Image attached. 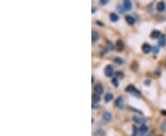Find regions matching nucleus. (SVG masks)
Returning <instances> with one entry per match:
<instances>
[{
	"label": "nucleus",
	"mask_w": 166,
	"mask_h": 136,
	"mask_svg": "<svg viewBox=\"0 0 166 136\" xmlns=\"http://www.w3.org/2000/svg\"><path fill=\"white\" fill-rule=\"evenodd\" d=\"M144 84H145L146 86H149V85L151 84V81H150V80H149V79H147V80H145Z\"/></svg>",
	"instance_id": "nucleus-25"
},
{
	"label": "nucleus",
	"mask_w": 166,
	"mask_h": 136,
	"mask_svg": "<svg viewBox=\"0 0 166 136\" xmlns=\"http://www.w3.org/2000/svg\"><path fill=\"white\" fill-rule=\"evenodd\" d=\"M115 77L116 78H119V77H124V74L122 73V72H116V74H115Z\"/></svg>",
	"instance_id": "nucleus-22"
},
{
	"label": "nucleus",
	"mask_w": 166,
	"mask_h": 136,
	"mask_svg": "<svg viewBox=\"0 0 166 136\" xmlns=\"http://www.w3.org/2000/svg\"><path fill=\"white\" fill-rule=\"evenodd\" d=\"M117 10L120 13H124L125 11V9H123V7L122 6H117Z\"/></svg>",
	"instance_id": "nucleus-24"
},
{
	"label": "nucleus",
	"mask_w": 166,
	"mask_h": 136,
	"mask_svg": "<svg viewBox=\"0 0 166 136\" xmlns=\"http://www.w3.org/2000/svg\"><path fill=\"white\" fill-rule=\"evenodd\" d=\"M94 92H95V94L97 96L101 95V94L104 92V87H103V86H102L101 84L95 85V87H94Z\"/></svg>",
	"instance_id": "nucleus-4"
},
{
	"label": "nucleus",
	"mask_w": 166,
	"mask_h": 136,
	"mask_svg": "<svg viewBox=\"0 0 166 136\" xmlns=\"http://www.w3.org/2000/svg\"><path fill=\"white\" fill-rule=\"evenodd\" d=\"M114 63H117V64H122V63H124V61H123L121 58L115 57V58H114Z\"/></svg>",
	"instance_id": "nucleus-18"
},
{
	"label": "nucleus",
	"mask_w": 166,
	"mask_h": 136,
	"mask_svg": "<svg viewBox=\"0 0 166 136\" xmlns=\"http://www.w3.org/2000/svg\"><path fill=\"white\" fill-rule=\"evenodd\" d=\"M115 106L119 109H122L124 107V103H123V98L122 97H119L117 98V99L115 100Z\"/></svg>",
	"instance_id": "nucleus-10"
},
{
	"label": "nucleus",
	"mask_w": 166,
	"mask_h": 136,
	"mask_svg": "<svg viewBox=\"0 0 166 136\" xmlns=\"http://www.w3.org/2000/svg\"><path fill=\"white\" fill-rule=\"evenodd\" d=\"M103 119L104 120H106V121H110V120H112V114L108 110H104L103 112Z\"/></svg>",
	"instance_id": "nucleus-6"
},
{
	"label": "nucleus",
	"mask_w": 166,
	"mask_h": 136,
	"mask_svg": "<svg viewBox=\"0 0 166 136\" xmlns=\"http://www.w3.org/2000/svg\"><path fill=\"white\" fill-rule=\"evenodd\" d=\"M161 136H162V135H161Z\"/></svg>",
	"instance_id": "nucleus-30"
},
{
	"label": "nucleus",
	"mask_w": 166,
	"mask_h": 136,
	"mask_svg": "<svg viewBox=\"0 0 166 136\" xmlns=\"http://www.w3.org/2000/svg\"><path fill=\"white\" fill-rule=\"evenodd\" d=\"M92 42H96V41L99 40V34H98V32H96L95 30H92Z\"/></svg>",
	"instance_id": "nucleus-15"
},
{
	"label": "nucleus",
	"mask_w": 166,
	"mask_h": 136,
	"mask_svg": "<svg viewBox=\"0 0 166 136\" xmlns=\"http://www.w3.org/2000/svg\"><path fill=\"white\" fill-rule=\"evenodd\" d=\"M105 74L107 75L108 77L113 76V74H114V67H113L112 65L108 64V65L105 67Z\"/></svg>",
	"instance_id": "nucleus-3"
},
{
	"label": "nucleus",
	"mask_w": 166,
	"mask_h": 136,
	"mask_svg": "<svg viewBox=\"0 0 166 136\" xmlns=\"http://www.w3.org/2000/svg\"><path fill=\"white\" fill-rule=\"evenodd\" d=\"M96 11V8H92V12H95Z\"/></svg>",
	"instance_id": "nucleus-28"
},
{
	"label": "nucleus",
	"mask_w": 166,
	"mask_h": 136,
	"mask_svg": "<svg viewBox=\"0 0 166 136\" xmlns=\"http://www.w3.org/2000/svg\"><path fill=\"white\" fill-rule=\"evenodd\" d=\"M107 3H108L107 0H101V1H100V4L101 5H106Z\"/></svg>",
	"instance_id": "nucleus-26"
},
{
	"label": "nucleus",
	"mask_w": 166,
	"mask_h": 136,
	"mask_svg": "<svg viewBox=\"0 0 166 136\" xmlns=\"http://www.w3.org/2000/svg\"><path fill=\"white\" fill-rule=\"evenodd\" d=\"M112 84L114 86V87H118V85H119V83H118V78L114 77V78L112 79Z\"/></svg>",
	"instance_id": "nucleus-19"
},
{
	"label": "nucleus",
	"mask_w": 166,
	"mask_h": 136,
	"mask_svg": "<svg viewBox=\"0 0 166 136\" xmlns=\"http://www.w3.org/2000/svg\"><path fill=\"white\" fill-rule=\"evenodd\" d=\"M156 8H157V10L159 12H162V11H164L166 9V5L163 1H161V2H159L157 4Z\"/></svg>",
	"instance_id": "nucleus-5"
},
{
	"label": "nucleus",
	"mask_w": 166,
	"mask_h": 136,
	"mask_svg": "<svg viewBox=\"0 0 166 136\" xmlns=\"http://www.w3.org/2000/svg\"><path fill=\"white\" fill-rule=\"evenodd\" d=\"M151 50H152V48H151V46L149 45V43H144V44L142 45V51H143L145 54H149Z\"/></svg>",
	"instance_id": "nucleus-8"
},
{
	"label": "nucleus",
	"mask_w": 166,
	"mask_h": 136,
	"mask_svg": "<svg viewBox=\"0 0 166 136\" xmlns=\"http://www.w3.org/2000/svg\"><path fill=\"white\" fill-rule=\"evenodd\" d=\"M133 120L137 124H140V125H145L146 120L142 117H138V116H133Z\"/></svg>",
	"instance_id": "nucleus-2"
},
{
	"label": "nucleus",
	"mask_w": 166,
	"mask_h": 136,
	"mask_svg": "<svg viewBox=\"0 0 166 136\" xmlns=\"http://www.w3.org/2000/svg\"><path fill=\"white\" fill-rule=\"evenodd\" d=\"M113 99H114V95H113L112 93H106V94H105V97H104V100H105L106 102H109V101H111Z\"/></svg>",
	"instance_id": "nucleus-17"
},
{
	"label": "nucleus",
	"mask_w": 166,
	"mask_h": 136,
	"mask_svg": "<svg viewBox=\"0 0 166 136\" xmlns=\"http://www.w3.org/2000/svg\"><path fill=\"white\" fill-rule=\"evenodd\" d=\"M109 18H110V20L113 21V22H116V21L119 19V17L117 16L115 13H111Z\"/></svg>",
	"instance_id": "nucleus-14"
},
{
	"label": "nucleus",
	"mask_w": 166,
	"mask_h": 136,
	"mask_svg": "<svg viewBox=\"0 0 166 136\" xmlns=\"http://www.w3.org/2000/svg\"><path fill=\"white\" fill-rule=\"evenodd\" d=\"M164 65H165V67H166V61H165V63H164Z\"/></svg>",
	"instance_id": "nucleus-29"
},
{
	"label": "nucleus",
	"mask_w": 166,
	"mask_h": 136,
	"mask_svg": "<svg viewBox=\"0 0 166 136\" xmlns=\"http://www.w3.org/2000/svg\"><path fill=\"white\" fill-rule=\"evenodd\" d=\"M162 115L166 116V109H162Z\"/></svg>",
	"instance_id": "nucleus-27"
},
{
	"label": "nucleus",
	"mask_w": 166,
	"mask_h": 136,
	"mask_svg": "<svg viewBox=\"0 0 166 136\" xmlns=\"http://www.w3.org/2000/svg\"><path fill=\"white\" fill-rule=\"evenodd\" d=\"M123 7L125 10H131L132 9V3H131V1H129V0H124V2H123Z\"/></svg>",
	"instance_id": "nucleus-7"
},
{
	"label": "nucleus",
	"mask_w": 166,
	"mask_h": 136,
	"mask_svg": "<svg viewBox=\"0 0 166 136\" xmlns=\"http://www.w3.org/2000/svg\"><path fill=\"white\" fill-rule=\"evenodd\" d=\"M161 128H162V130L163 132H166V120H164V121H162V124H161Z\"/></svg>",
	"instance_id": "nucleus-21"
},
{
	"label": "nucleus",
	"mask_w": 166,
	"mask_h": 136,
	"mask_svg": "<svg viewBox=\"0 0 166 136\" xmlns=\"http://www.w3.org/2000/svg\"><path fill=\"white\" fill-rule=\"evenodd\" d=\"M152 51H153L154 54H158V53H159V51H160L159 46H158V45H154L153 47H152Z\"/></svg>",
	"instance_id": "nucleus-20"
},
{
	"label": "nucleus",
	"mask_w": 166,
	"mask_h": 136,
	"mask_svg": "<svg viewBox=\"0 0 166 136\" xmlns=\"http://www.w3.org/2000/svg\"><path fill=\"white\" fill-rule=\"evenodd\" d=\"M125 91H126V92H128V93H131V94H133V95H137V96L140 95V92L137 90V88L134 87L133 85H129L128 87H126Z\"/></svg>",
	"instance_id": "nucleus-1"
},
{
	"label": "nucleus",
	"mask_w": 166,
	"mask_h": 136,
	"mask_svg": "<svg viewBox=\"0 0 166 136\" xmlns=\"http://www.w3.org/2000/svg\"><path fill=\"white\" fill-rule=\"evenodd\" d=\"M162 35H161V32L159 31V30H156V29H154L152 30V32L150 33V37L152 38V39H159V38L161 37Z\"/></svg>",
	"instance_id": "nucleus-11"
},
{
	"label": "nucleus",
	"mask_w": 166,
	"mask_h": 136,
	"mask_svg": "<svg viewBox=\"0 0 166 136\" xmlns=\"http://www.w3.org/2000/svg\"><path fill=\"white\" fill-rule=\"evenodd\" d=\"M125 21L128 23V24L132 25L135 23V18L132 16H125Z\"/></svg>",
	"instance_id": "nucleus-16"
},
{
	"label": "nucleus",
	"mask_w": 166,
	"mask_h": 136,
	"mask_svg": "<svg viewBox=\"0 0 166 136\" xmlns=\"http://www.w3.org/2000/svg\"><path fill=\"white\" fill-rule=\"evenodd\" d=\"M158 43L160 46H165L166 45V37L164 35H162L161 37L158 39Z\"/></svg>",
	"instance_id": "nucleus-9"
},
{
	"label": "nucleus",
	"mask_w": 166,
	"mask_h": 136,
	"mask_svg": "<svg viewBox=\"0 0 166 136\" xmlns=\"http://www.w3.org/2000/svg\"><path fill=\"white\" fill-rule=\"evenodd\" d=\"M115 48L117 51H122V50L124 49V43H123V41H121V40H117L115 44Z\"/></svg>",
	"instance_id": "nucleus-12"
},
{
	"label": "nucleus",
	"mask_w": 166,
	"mask_h": 136,
	"mask_svg": "<svg viewBox=\"0 0 166 136\" xmlns=\"http://www.w3.org/2000/svg\"><path fill=\"white\" fill-rule=\"evenodd\" d=\"M138 131H139V132H140L142 135H144V134H146V133L148 132L149 129H148V127H147L146 125H141L140 127H139V129H138Z\"/></svg>",
	"instance_id": "nucleus-13"
},
{
	"label": "nucleus",
	"mask_w": 166,
	"mask_h": 136,
	"mask_svg": "<svg viewBox=\"0 0 166 136\" xmlns=\"http://www.w3.org/2000/svg\"><path fill=\"white\" fill-rule=\"evenodd\" d=\"M137 131H138V130H137V127H136V126H133V134H132V135L133 136H136V135H137Z\"/></svg>",
	"instance_id": "nucleus-23"
}]
</instances>
